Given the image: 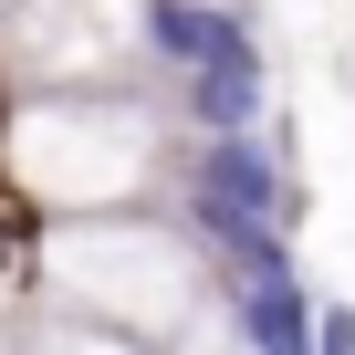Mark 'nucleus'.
Segmentation results:
<instances>
[{"mask_svg": "<svg viewBox=\"0 0 355 355\" xmlns=\"http://www.w3.org/2000/svg\"><path fill=\"white\" fill-rule=\"evenodd\" d=\"M146 63H167L178 84L189 73H251L261 42L241 11H220V0H146Z\"/></svg>", "mask_w": 355, "mask_h": 355, "instance_id": "20e7f679", "label": "nucleus"}, {"mask_svg": "<svg viewBox=\"0 0 355 355\" xmlns=\"http://www.w3.org/2000/svg\"><path fill=\"white\" fill-rule=\"evenodd\" d=\"M21 355H157V345H136V334H115V324H84V313H53Z\"/></svg>", "mask_w": 355, "mask_h": 355, "instance_id": "0eeeda50", "label": "nucleus"}, {"mask_svg": "<svg viewBox=\"0 0 355 355\" xmlns=\"http://www.w3.org/2000/svg\"><path fill=\"white\" fill-rule=\"evenodd\" d=\"M313 355H355V303H313Z\"/></svg>", "mask_w": 355, "mask_h": 355, "instance_id": "6e6552de", "label": "nucleus"}, {"mask_svg": "<svg viewBox=\"0 0 355 355\" xmlns=\"http://www.w3.org/2000/svg\"><path fill=\"white\" fill-rule=\"evenodd\" d=\"M42 282L63 313L84 324H115L136 345H167L209 293H220V261L189 241V220H125V209H94V220H63L42 230Z\"/></svg>", "mask_w": 355, "mask_h": 355, "instance_id": "f03ea898", "label": "nucleus"}, {"mask_svg": "<svg viewBox=\"0 0 355 355\" xmlns=\"http://www.w3.org/2000/svg\"><path fill=\"white\" fill-rule=\"evenodd\" d=\"M0 21L21 94H105L146 63V0H11Z\"/></svg>", "mask_w": 355, "mask_h": 355, "instance_id": "7ed1b4c3", "label": "nucleus"}, {"mask_svg": "<svg viewBox=\"0 0 355 355\" xmlns=\"http://www.w3.org/2000/svg\"><path fill=\"white\" fill-rule=\"evenodd\" d=\"M0 11H11V0H0Z\"/></svg>", "mask_w": 355, "mask_h": 355, "instance_id": "1a4fd4ad", "label": "nucleus"}, {"mask_svg": "<svg viewBox=\"0 0 355 355\" xmlns=\"http://www.w3.org/2000/svg\"><path fill=\"white\" fill-rule=\"evenodd\" d=\"M241 355H313V293L293 282V261H261V272H230L220 293Z\"/></svg>", "mask_w": 355, "mask_h": 355, "instance_id": "39448f33", "label": "nucleus"}, {"mask_svg": "<svg viewBox=\"0 0 355 355\" xmlns=\"http://www.w3.org/2000/svg\"><path fill=\"white\" fill-rule=\"evenodd\" d=\"M167 146H178V125L157 105H136L125 84H105V94H21L11 125H0L11 189L42 199L53 220H94V209L146 199L167 178Z\"/></svg>", "mask_w": 355, "mask_h": 355, "instance_id": "f257e3e1", "label": "nucleus"}, {"mask_svg": "<svg viewBox=\"0 0 355 355\" xmlns=\"http://www.w3.org/2000/svg\"><path fill=\"white\" fill-rule=\"evenodd\" d=\"M261 115V63L251 73H189V125L199 136H230V125H251Z\"/></svg>", "mask_w": 355, "mask_h": 355, "instance_id": "423d86ee", "label": "nucleus"}]
</instances>
